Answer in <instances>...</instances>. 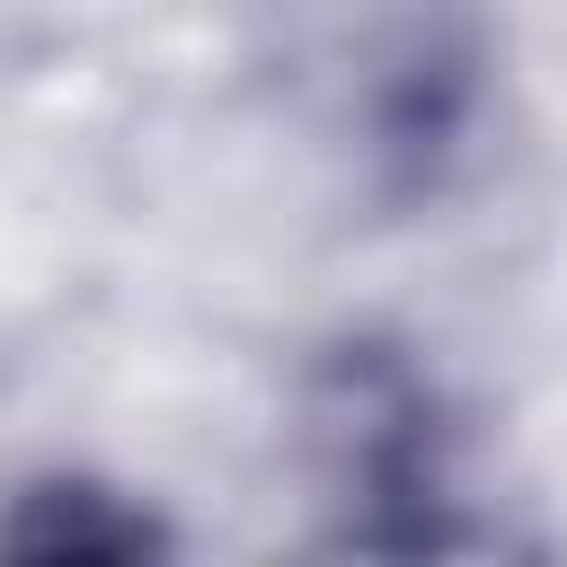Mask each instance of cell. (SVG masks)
I'll use <instances>...</instances> for the list:
<instances>
[]
</instances>
